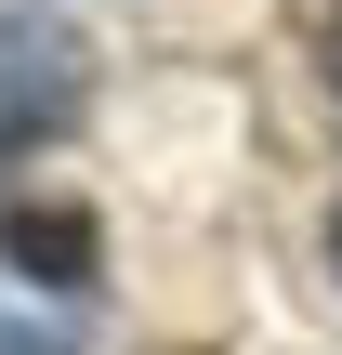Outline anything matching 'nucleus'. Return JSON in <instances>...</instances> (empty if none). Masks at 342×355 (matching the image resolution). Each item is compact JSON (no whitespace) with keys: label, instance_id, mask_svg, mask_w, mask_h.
<instances>
[{"label":"nucleus","instance_id":"nucleus-4","mask_svg":"<svg viewBox=\"0 0 342 355\" xmlns=\"http://www.w3.org/2000/svg\"><path fill=\"white\" fill-rule=\"evenodd\" d=\"M316 53H330V92H342V13H330V40H316Z\"/></svg>","mask_w":342,"mask_h":355},{"label":"nucleus","instance_id":"nucleus-1","mask_svg":"<svg viewBox=\"0 0 342 355\" xmlns=\"http://www.w3.org/2000/svg\"><path fill=\"white\" fill-rule=\"evenodd\" d=\"M79 105H92V66H79V40H66V26H40V13H0V158L53 145Z\"/></svg>","mask_w":342,"mask_h":355},{"label":"nucleus","instance_id":"nucleus-2","mask_svg":"<svg viewBox=\"0 0 342 355\" xmlns=\"http://www.w3.org/2000/svg\"><path fill=\"white\" fill-rule=\"evenodd\" d=\"M0 263L13 277H53V290H92V211H13L0 224Z\"/></svg>","mask_w":342,"mask_h":355},{"label":"nucleus","instance_id":"nucleus-3","mask_svg":"<svg viewBox=\"0 0 342 355\" xmlns=\"http://www.w3.org/2000/svg\"><path fill=\"white\" fill-rule=\"evenodd\" d=\"M0 355H79L66 303H40V277H13V263H0Z\"/></svg>","mask_w":342,"mask_h":355},{"label":"nucleus","instance_id":"nucleus-5","mask_svg":"<svg viewBox=\"0 0 342 355\" xmlns=\"http://www.w3.org/2000/svg\"><path fill=\"white\" fill-rule=\"evenodd\" d=\"M330 250H342V211H330Z\"/></svg>","mask_w":342,"mask_h":355}]
</instances>
